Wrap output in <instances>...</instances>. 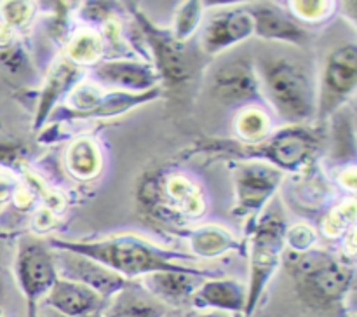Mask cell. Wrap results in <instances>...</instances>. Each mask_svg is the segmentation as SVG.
Listing matches in <instances>:
<instances>
[{"label":"cell","mask_w":357,"mask_h":317,"mask_svg":"<svg viewBox=\"0 0 357 317\" xmlns=\"http://www.w3.org/2000/svg\"><path fill=\"white\" fill-rule=\"evenodd\" d=\"M47 246L54 251H68L98 261L128 281L146 277L157 272H197L202 267L190 263V253L162 247L136 233H115L101 239H63L49 237Z\"/></svg>","instance_id":"cell-1"},{"label":"cell","mask_w":357,"mask_h":317,"mask_svg":"<svg viewBox=\"0 0 357 317\" xmlns=\"http://www.w3.org/2000/svg\"><path fill=\"white\" fill-rule=\"evenodd\" d=\"M324 146V136L312 125H284L264 141L246 145L236 138H201L188 155H220L236 162H261L282 173H305Z\"/></svg>","instance_id":"cell-2"},{"label":"cell","mask_w":357,"mask_h":317,"mask_svg":"<svg viewBox=\"0 0 357 317\" xmlns=\"http://www.w3.org/2000/svg\"><path fill=\"white\" fill-rule=\"evenodd\" d=\"M255 59L265 105L286 125H310L317 117V73L305 59L267 52Z\"/></svg>","instance_id":"cell-3"},{"label":"cell","mask_w":357,"mask_h":317,"mask_svg":"<svg viewBox=\"0 0 357 317\" xmlns=\"http://www.w3.org/2000/svg\"><path fill=\"white\" fill-rule=\"evenodd\" d=\"M135 197L149 218L174 230L188 229L208 212V192L181 167L146 171L136 183Z\"/></svg>","instance_id":"cell-4"},{"label":"cell","mask_w":357,"mask_h":317,"mask_svg":"<svg viewBox=\"0 0 357 317\" xmlns=\"http://www.w3.org/2000/svg\"><path fill=\"white\" fill-rule=\"evenodd\" d=\"M289 272L296 295L310 309L328 310L347 298L354 282V267L324 249L289 253Z\"/></svg>","instance_id":"cell-5"},{"label":"cell","mask_w":357,"mask_h":317,"mask_svg":"<svg viewBox=\"0 0 357 317\" xmlns=\"http://www.w3.org/2000/svg\"><path fill=\"white\" fill-rule=\"evenodd\" d=\"M136 28L142 33L149 59L157 70L160 82L167 87H176L195 79L202 68V51L190 42L178 40L169 28L153 23L136 3H126Z\"/></svg>","instance_id":"cell-6"},{"label":"cell","mask_w":357,"mask_h":317,"mask_svg":"<svg viewBox=\"0 0 357 317\" xmlns=\"http://www.w3.org/2000/svg\"><path fill=\"white\" fill-rule=\"evenodd\" d=\"M250 282L246 288V305L243 317H253L265 288L284 256V233L288 229L281 211L261 212L250 226Z\"/></svg>","instance_id":"cell-7"},{"label":"cell","mask_w":357,"mask_h":317,"mask_svg":"<svg viewBox=\"0 0 357 317\" xmlns=\"http://www.w3.org/2000/svg\"><path fill=\"white\" fill-rule=\"evenodd\" d=\"M162 91V86L138 94L108 91L94 84L93 80L84 79L52 111L49 122H96L121 117L135 108L159 100Z\"/></svg>","instance_id":"cell-8"},{"label":"cell","mask_w":357,"mask_h":317,"mask_svg":"<svg viewBox=\"0 0 357 317\" xmlns=\"http://www.w3.org/2000/svg\"><path fill=\"white\" fill-rule=\"evenodd\" d=\"M208 93L225 107H267L251 54H236L216 65L208 77Z\"/></svg>","instance_id":"cell-9"},{"label":"cell","mask_w":357,"mask_h":317,"mask_svg":"<svg viewBox=\"0 0 357 317\" xmlns=\"http://www.w3.org/2000/svg\"><path fill=\"white\" fill-rule=\"evenodd\" d=\"M286 173L261 162H236L234 166V195L236 218L246 219L250 226L268 202L274 199L284 181Z\"/></svg>","instance_id":"cell-10"},{"label":"cell","mask_w":357,"mask_h":317,"mask_svg":"<svg viewBox=\"0 0 357 317\" xmlns=\"http://www.w3.org/2000/svg\"><path fill=\"white\" fill-rule=\"evenodd\" d=\"M14 272L26 300L28 317H37L38 303L47 296L59 277L54 251L38 239H23L17 246Z\"/></svg>","instance_id":"cell-11"},{"label":"cell","mask_w":357,"mask_h":317,"mask_svg":"<svg viewBox=\"0 0 357 317\" xmlns=\"http://www.w3.org/2000/svg\"><path fill=\"white\" fill-rule=\"evenodd\" d=\"M357 86V45L354 42L335 47L317 77V117L326 121L340 110Z\"/></svg>","instance_id":"cell-12"},{"label":"cell","mask_w":357,"mask_h":317,"mask_svg":"<svg viewBox=\"0 0 357 317\" xmlns=\"http://www.w3.org/2000/svg\"><path fill=\"white\" fill-rule=\"evenodd\" d=\"M91 80L103 89L135 94L162 86L152 63L136 58L101 59L91 68Z\"/></svg>","instance_id":"cell-13"},{"label":"cell","mask_w":357,"mask_h":317,"mask_svg":"<svg viewBox=\"0 0 357 317\" xmlns=\"http://www.w3.org/2000/svg\"><path fill=\"white\" fill-rule=\"evenodd\" d=\"M253 35L255 24L248 7H225L206 20L201 35V51L208 56L225 54Z\"/></svg>","instance_id":"cell-14"},{"label":"cell","mask_w":357,"mask_h":317,"mask_svg":"<svg viewBox=\"0 0 357 317\" xmlns=\"http://www.w3.org/2000/svg\"><path fill=\"white\" fill-rule=\"evenodd\" d=\"M87 72L70 63L65 56L51 63L35 100V114L31 131L40 132L47 125L52 111L66 100L73 87L86 79Z\"/></svg>","instance_id":"cell-15"},{"label":"cell","mask_w":357,"mask_h":317,"mask_svg":"<svg viewBox=\"0 0 357 317\" xmlns=\"http://www.w3.org/2000/svg\"><path fill=\"white\" fill-rule=\"evenodd\" d=\"M54 260L58 274L63 272V277L87 286L103 300L114 298L117 293L131 284V281L124 279L122 275L115 274L98 261L80 256V254L68 253V251H54Z\"/></svg>","instance_id":"cell-16"},{"label":"cell","mask_w":357,"mask_h":317,"mask_svg":"<svg viewBox=\"0 0 357 317\" xmlns=\"http://www.w3.org/2000/svg\"><path fill=\"white\" fill-rule=\"evenodd\" d=\"M253 17L255 35L264 40L282 42L296 47H307L312 38L305 24L300 23L291 10L274 2H257L246 6Z\"/></svg>","instance_id":"cell-17"},{"label":"cell","mask_w":357,"mask_h":317,"mask_svg":"<svg viewBox=\"0 0 357 317\" xmlns=\"http://www.w3.org/2000/svg\"><path fill=\"white\" fill-rule=\"evenodd\" d=\"M216 277H222V272L213 268H202L197 272H157L143 277V288L164 305H181L190 302L192 295L197 291L202 281Z\"/></svg>","instance_id":"cell-18"},{"label":"cell","mask_w":357,"mask_h":317,"mask_svg":"<svg viewBox=\"0 0 357 317\" xmlns=\"http://www.w3.org/2000/svg\"><path fill=\"white\" fill-rule=\"evenodd\" d=\"M44 303L59 316L82 317L101 312L107 300L101 298L98 293H94L87 286L59 275L51 291L44 298Z\"/></svg>","instance_id":"cell-19"},{"label":"cell","mask_w":357,"mask_h":317,"mask_svg":"<svg viewBox=\"0 0 357 317\" xmlns=\"http://www.w3.org/2000/svg\"><path fill=\"white\" fill-rule=\"evenodd\" d=\"M190 303L201 310H220L229 314H243L246 305V286L236 279H206L192 295Z\"/></svg>","instance_id":"cell-20"},{"label":"cell","mask_w":357,"mask_h":317,"mask_svg":"<svg viewBox=\"0 0 357 317\" xmlns=\"http://www.w3.org/2000/svg\"><path fill=\"white\" fill-rule=\"evenodd\" d=\"M190 247V254L195 260H211L227 253H246L244 242L237 239L229 229L222 225H201L178 230Z\"/></svg>","instance_id":"cell-21"},{"label":"cell","mask_w":357,"mask_h":317,"mask_svg":"<svg viewBox=\"0 0 357 317\" xmlns=\"http://www.w3.org/2000/svg\"><path fill=\"white\" fill-rule=\"evenodd\" d=\"M65 169L73 180L91 181L101 174L105 167L103 152L91 136L84 134L68 143L63 155Z\"/></svg>","instance_id":"cell-22"},{"label":"cell","mask_w":357,"mask_h":317,"mask_svg":"<svg viewBox=\"0 0 357 317\" xmlns=\"http://www.w3.org/2000/svg\"><path fill=\"white\" fill-rule=\"evenodd\" d=\"M166 305L153 298L143 286H128L112 298L103 317H164Z\"/></svg>","instance_id":"cell-23"},{"label":"cell","mask_w":357,"mask_h":317,"mask_svg":"<svg viewBox=\"0 0 357 317\" xmlns=\"http://www.w3.org/2000/svg\"><path fill=\"white\" fill-rule=\"evenodd\" d=\"M65 56L70 63L79 68H93L94 65L107 58V44L100 30L94 28H79L72 31L68 40L65 42Z\"/></svg>","instance_id":"cell-24"},{"label":"cell","mask_w":357,"mask_h":317,"mask_svg":"<svg viewBox=\"0 0 357 317\" xmlns=\"http://www.w3.org/2000/svg\"><path fill=\"white\" fill-rule=\"evenodd\" d=\"M237 141L253 145L264 141L274 132V121L265 107H248L239 111L234 122Z\"/></svg>","instance_id":"cell-25"},{"label":"cell","mask_w":357,"mask_h":317,"mask_svg":"<svg viewBox=\"0 0 357 317\" xmlns=\"http://www.w3.org/2000/svg\"><path fill=\"white\" fill-rule=\"evenodd\" d=\"M356 201L354 199H347L326 212L321 219V232L328 237V239H342L345 233L351 232L356 229Z\"/></svg>","instance_id":"cell-26"},{"label":"cell","mask_w":357,"mask_h":317,"mask_svg":"<svg viewBox=\"0 0 357 317\" xmlns=\"http://www.w3.org/2000/svg\"><path fill=\"white\" fill-rule=\"evenodd\" d=\"M204 6L206 3L199 2V0H187L178 7L176 16H174V26L171 30L178 40L190 42V38L194 37L202 23Z\"/></svg>","instance_id":"cell-27"},{"label":"cell","mask_w":357,"mask_h":317,"mask_svg":"<svg viewBox=\"0 0 357 317\" xmlns=\"http://www.w3.org/2000/svg\"><path fill=\"white\" fill-rule=\"evenodd\" d=\"M289 10L302 24H319L330 21L337 10V3L330 0H293Z\"/></svg>","instance_id":"cell-28"},{"label":"cell","mask_w":357,"mask_h":317,"mask_svg":"<svg viewBox=\"0 0 357 317\" xmlns=\"http://www.w3.org/2000/svg\"><path fill=\"white\" fill-rule=\"evenodd\" d=\"M35 16V3L26 0H9L0 2V23L13 28L14 31L26 26Z\"/></svg>","instance_id":"cell-29"},{"label":"cell","mask_w":357,"mask_h":317,"mask_svg":"<svg viewBox=\"0 0 357 317\" xmlns=\"http://www.w3.org/2000/svg\"><path fill=\"white\" fill-rule=\"evenodd\" d=\"M284 244L286 249L295 254L307 253V251L316 249L317 244V230L312 225L307 223H295V225H288L284 233Z\"/></svg>","instance_id":"cell-30"},{"label":"cell","mask_w":357,"mask_h":317,"mask_svg":"<svg viewBox=\"0 0 357 317\" xmlns=\"http://www.w3.org/2000/svg\"><path fill=\"white\" fill-rule=\"evenodd\" d=\"M0 66L6 70L7 73L13 75H20L30 68V59H28L24 45L21 42L14 40L13 44L0 47Z\"/></svg>","instance_id":"cell-31"},{"label":"cell","mask_w":357,"mask_h":317,"mask_svg":"<svg viewBox=\"0 0 357 317\" xmlns=\"http://www.w3.org/2000/svg\"><path fill=\"white\" fill-rule=\"evenodd\" d=\"M0 166L20 171L26 167V146L10 141H0Z\"/></svg>","instance_id":"cell-32"},{"label":"cell","mask_w":357,"mask_h":317,"mask_svg":"<svg viewBox=\"0 0 357 317\" xmlns=\"http://www.w3.org/2000/svg\"><path fill=\"white\" fill-rule=\"evenodd\" d=\"M56 219H58V215H56V212H52L51 209H47L42 206V208H38L37 211H35V216H33L35 232H38V233L49 232V230L54 226Z\"/></svg>","instance_id":"cell-33"},{"label":"cell","mask_w":357,"mask_h":317,"mask_svg":"<svg viewBox=\"0 0 357 317\" xmlns=\"http://www.w3.org/2000/svg\"><path fill=\"white\" fill-rule=\"evenodd\" d=\"M340 185L349 190L351 194L356 192V166L354 164H349V166H344L340 173Z\"/></svg>","instance_id":"cell-34"},{"label":"cell","mask_w":357,"mask_h":317,"mask_svg":"<svg viewBox=\"0 0 357 317\" xmlns=\"http://www.w3.org/2000/svg\"><path fill=\"white\" fill-rule=\"evenodd\" d=\"M199 317H236V316L229 312H220V310H208V312L201 314Z\"/></svg>","instance_id":"cell-35"},{"label":"cell","mask_w":357,"mask_h":317,"mask_svg":"<svg viewBox=\"0 0 357 317\" xmlns=\"http://www.w3.org/2000/svg\"><path fill=\"white\" fill-rule=\"evenodd\" d=\"M52 317H65V316H59V314L54 312V316ZM82 317H101V312H96V314H91V316H82Z\"/></svg>","instance_id":"cell-36"},{"label":"cell","mask_w":357,"mask_h":317,"mask_svg":"<svg viewBox=\"0 0 357 317\" xmlns=\"http://www.w3.org/2000/svg\"><path fill=\"white\" fill-rule=\"evenodd\" d=\"M164 317H173V316H167V314H166V316H164Z\"/></svg>","instance_id":"cell-37"},{"label":"cell","mask_w":357,"mask_h":317,"mask_svg":"<svg viewBox=\"0 0 357 317\" xmlns=\"http://www.w3.org/2000/svg\"><path fill=\"white\" fill-rule=\"evenodd\" d=\"M0 317H3V314H2V312H0Z\"/></svg>","instance_id":"cell-38"}]
</instances>
